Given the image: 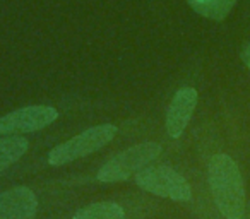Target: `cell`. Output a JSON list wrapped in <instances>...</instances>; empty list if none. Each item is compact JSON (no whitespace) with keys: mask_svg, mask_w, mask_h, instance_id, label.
<instances>
[{"mask_svg":"<svg viewBox=\"0 0 250 219\" xmlns=\"http://www.w3.org/2000/svg\"><path fill=\"white\" fill-rule=\"evenodd\" d=\"M197 104V91L192 87H184L177 91V94L171 100L167 113V132L170 137L177 139L187 127L192 113Z\"/></svg>","mask_w":250,"mask_h":219,"instance_id":"cell-6","label":"cell"},{"mask_svg":"<svg viewBox=\"0 0 250 219\" xmlns=\"http://www.w3.org/2000/svg\"><path fill=\"white\" fill-rule=\"evenodd\" d=\"M242 60L245 62V65L250 69V41L242 48Z\"/></svg>","mask_w":250,"mask_h":219,"instance_id":"cell-11","label":"cell"},{"mask_svg":"<svg viewBox=\"0 0 250 219\" xmlns=\"http://www.w3.org/2000/svg\"><path fill=\"white\" fill-rule=\"evenodd\" d=\"M115 136H117V127L110 125V123L87 129L67 142L53 147V151H50L48 161L53 166H62V164H67L70 161H76L79 158H84L94 151L101 149Z\"/></svg>","mask_w":250,"mask_h":219,"instance_id":"cell-3","label":"cell"},{"mask_svg":"<svg viewBox=\"0 0 250 219\" xmlns=\"http://www.w3.org/2000/svg\"><path fill=\"white\" fill-rule=\"evenodd\" d=\"M28 140L24 137H4L0 139V171L9 168L28 151Z\"/></svg>","mask_w":250,"mask_h":219,"instance_id":"cell-10","label":"cell"},{"mask_svg":"<svg viewBox=\"0 0 250 219\" xmlns=\"http://www.w3.org/2000/svg\"><path fill=\"white\" fill-rule=\"evenodd\" d=\"M59 117L52 106H26L0 119V136L16 132H35L53 123Z\"/></svg>","mask_w":250,"mask_h":219,"instance_id":"cell-5","label":"cell"},{"mask_svg":"<svg viewBox=\"0 0 250 219\" xmlns=\"http://www.w3.org/2000/svg\"><path fill=\"white\" fill-rule=\"evenodd\" d=\"M209 185L219 212L226 219H242L245 212V185L238 164L226 154L209 161Z\"/></svg>","mask_w":250,"mask_h":219,"instance_id":"cell-1","label":"cell"},{"mask_svg":"<svg viewBox=\"0 0 250 219\" xmlns=\"http://www.w3.org/2000/svg\"><path fill=\"white\" fill-rule=\"evenodd\" d=\"M187 4L202 18L221 21L231 12L236 0H187Z\"/></svg>","mask_w":250,"mask_h":219,"instance_id":"cell-8","label":"cell"},{"mask_svg":"<svg viewBox=\"0 0 250 219\" xmlns=\"http://www.w3.org/2000/svg\"><path fill=\"white\" fill-rule=\"evenodd\" d=\"M74 219H125V212L115 202H96L81 209Z\"/></svg>","mask_w":250,"mask_h":219,"instance_id":"cell-9","label":"cell"},{"mask_svg":"<svg viewBox=\"0 0 250 219\" xmlns=\"http://www.w3.org/2000/svg\"><path fill=\"white\" fill-rule=\"evenodd\" d=\"M136 183L141 188L171 200H190L188 181L170 166H146L136 173Z\"/></svg>","mask_w":250,"mask_h":219,"instance_id":"cell-4","label":"cell"},{"mask_svg":"<svg viewBox=\"0 0 250 219\" xmlns=\"http://www.w3.org/2000/svg\"><path fill=\"white\" fill-rule=\"evenodd\" d=\"M38 200L26 187H14L0 194V219H35Z\"/></svg>","mask_w":250,"mask_h":219,"instance_id":"cell-7","label":"cell"},{"mask_svg":"<svg viewBox=\"0 0 250 219\" xmlns=\"http://www.w3.org/2000/svg\"><path fill=\"white\" fill-rule=\"evenodd\" d=\"M161 153L160 144L156 142H143L134 147L122 151L115 154L111 159L101 166L98 171V180L101 181H122L132 177L134 173H139L141 170L147 166L151 161H154Z\"/></svg>","mask_w":250,"mask_h":219,"instance_id":"cell-2","label":"cell"}]
</instances>
